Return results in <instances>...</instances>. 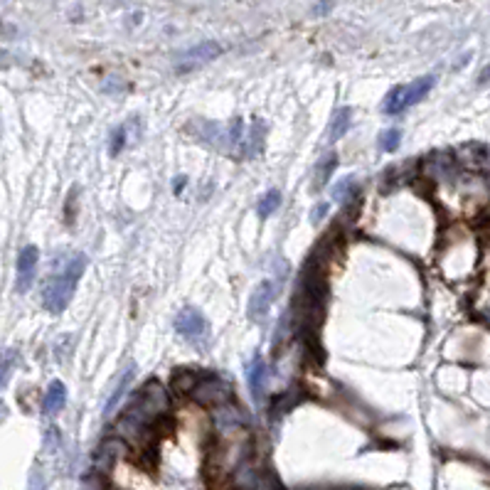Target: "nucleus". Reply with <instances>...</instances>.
I'll return each instance as SVG.
<instances>
[{
	"instance_id": "obj_3",
	"label": "nucleus",
	"mask_w": 490,
	"mask_h": 490,
	"mask_svg": "<svg viewBox=\"0 0 490 490\" xmlns=\"http://www.w3.org/2000/svg\"><path fill=\"white\" fill-rule=\"evenodd\" d=\"M219 54H222V45L214 42V40H202V42L192 45L190 49H185V52L177 57L175 69L180 71V74H190V71L210 64L212 59L219 57Z\"/></svg>"
},
{
	"instance_id": "obj_12",
	"label": "nucleus",
	"mask_w": 490,
	"mask_h": 490,
	"mask_svg": "<svg viewBox=\"0 0 490 490\" xmlns=\"http://www.w3.org/2000/svg\"><path fill=\"white\" fill-rule=\"evenodd\" d=\"M335 165H338V158H335V153H328V156L318 163V170H315V182H313L315 190L328 182V177H330V173L335 170Z\"/></svg>"
},
{
	"instance_id": "obj_10",
	"label": "nucleus",
	"mask_w": 490,
	"mask_h": 490,
	"mask_svg": "<svg viewBox=\"0 0 490 490\" xmlns=\"http://www.w3.org/2000/svg\"><path fill=\"white\" fill-rule=\"evenodd\" d=\"M173 390L180 392V395H192V392L197 390V385H200V375H195V372L190 370H177L175 375H173Z\"/></svg>"
},
{
	"instance_id": "obj_11",
	"label": "nucleus",
	"mask_w": 490,
	"mask_h": 490,
	"mask_svg": "<svg viewBox=\"0 0 490 490\" xmlns=\"http://www.w3.org/2000/svg\"><path fill=\"white\" fill-rule=\"evenodd\" d=\"M350 114H352L350 109H340L338 114H335L333 124H330V131H328L330 141H338V139H343V136L348 134V129H350V119H352Z\"/></svg>"
},
{
	"instance_id": "obj_9",
	"label": "nucleus",
	"mask_w": 490,
	"mask_h": 490,
	"mask_svg": "<svg viewBox=\"0 0 490 490\" xmlns=\"http://www.w3.org/2000/svg\"><path fill=\"white\" fill-rule=\"evenodd\" d=\"M64 404H67V387H64L59 380H54L52 385L47 387V392H45L42 407L47 414H54V412H59Z\"/></svg>"
},
{
	"instance_id": "obj_5",
	"label": "nucleus",
	"mask_w": 490,
	"mask_h": 490,
	"mask_svg": "<svg viewBox=\"0 0 490 490\" xmlns=\"http://www.w3.org/2000/svg\"><path fill=\"white\" fill-rule=\"evenodd\" d=\"M37 262H40V252L37 247L28 244V247L20 249L18 254V293H28L30 286L35 281V274H37Z\"/></svg>"
},
{
	"instance_id": "obj_7",
	"label": "nucleus",
	"mask_w": 490,
	"mask_h": 490,
	"mask_svg": "<svg viewBox=\"0 0 490 490\" xmlns=\"http://www.w3.org/2000/svg\"><path fill=\"white\" fill-rule=\"evenodd\" d=\"M192 395L197 397L200 404H219V402H224V397H227V390H224L219 377L207 375V377H200V385H197V390L192 392Z\"/></svg>"
},
{
	"instance_id": "obj_17",
	"label": "nucleus",
	"mask_w": 490,
	"mask_h": 490,
	"mask_svg": "<svg viewBox=\"0 0 490 490\" xmlns=\"http://www.w3.org/2000/svg\"><path fill=\"white\" fill-rule=\"evenodd\" d=\"M399 141H402V134L397 129H390L380 136V148L382 151H397L399 148Z\"/></svg>"
},
{
	"instance_id": "obj_8",
	"label": "nucleus",
	"mask_w": 490,
	"mask_h": 490,
	"mask_svg": "<svg viewBox=\"0 0 490 490\" xmlns=\"http://www.w3.org/2000/svg\"><path fill=\"white\" fill-rule=\"evenodd\" d=\"M267 362L262 360V355L252 357V362L247 365V382H249V390H252V395L262 397L264 390H267Z\"/></svg>"
},
{
	"instance_id": "obj_15",
	"label": "nucleus",
	"mask_w": 490,
	"mask_h": 490,
	"mask_svg": "<svg viewBox=\"0 0 490 490\" xmlns=\"http://www.w3.org/2000/svg\"><path fill=\"white\" fill-rule=\"evenodd\" d=\"M348 195H355V177L352 175L343 177V182H338V185L333 187V200L335 202H345L348 200Z\"/></svg>"
},
{
	"instance_id": "obj_2",
	"label": "nucleus",
	"mask_w": 490,
	"mask_h": 490,
	"mask_svg": "<svg viewBox=\"0 0 490 490\" xmlns=\"http://www.w3.org/2000/svg\"><path fill=\"white\" fill-rule=\"evenodd\" d=\"M436 84V76L433 74H426V76H419V79L409 81L404 86H397L387 94L385 104H382V111L390 116H397V114H404L407 109H412L414 104H419L424 96L433 89Z\"/></svg>"
},
{
	"instance_id": "obj_13",
	"label": "nucleus",
	"mask_w": 490,
	"mask_h": 490,
	"mask_svg": "<svg viewBox=\"0 0 490 490\" xmlns=\"http://www.w3.org/2000/svg\"><path fill=\"white\" fill-rule=\"evenodd\" d=\"M279 205H281V192L279 190H269L267 195H262V200H259L257 212L262 214V217H269V214H274L279 210Z\"/></svg>"
},
{
	"instance_id": "obj_21",
	"label": "nucleus",
	"mask_w": 490,
	"mask_h": 490,
	"mask_svg": "<svg viewBox=\"0 0 490 490\" xmlns=\"http://www.w3.org/2000/svg\"><path fill=\"white\" fill-rule=\"evenodd\" d=\"M490 79V67L488 69H483V74H481V84H483V81H488Z\"/></svg>"
},
{
	"instance_id": "obj_19",
	"label": "nucleus",
	"mask_w": 490,
	"mask_h": 490,
	"mask_svg": "<svg viewBox=\"0 0 490 490\" xmlns=\"http://www.w3.org/2000/svg\"><path fill=\"white\" fill-rule=\"evenodd\" d=\"M325 212H328V205L315 207V210H313V222H318V219H323V217H325Z\"/></svg>"
},
{
	"instance_id": "obj_6",
	"label": "nucleus",
	"mask_w": 490,
	"mask_h": 490,
	"mask_svg": "<svg viewBox=\"0 0 490 490\" xmlns=\"http://www.w3.org/2000/svg\"><path fill=\"white\" fill-rule=\"evenodd\" d=\"M274 301H276V284H272V281H262V284L254 288L252 298H249V318L262 320L264 315L269 313Z\"/></svg>"
},
{
	"instance_id": "obj_1",
	"label": "nucleus",
	"mask_w": 490,
	"mask_h": 490,
	"mask_svg": "<svg viewBox=\"0 0 490 490\" xmlns=\"http://www.w3.org/2000/svg\"><path fill=\"white\" fill-rule=\"evenodd\" d=\"M86 269V257L84 254H67V257H57L52 264L47 281L42 286V305L49 313H62L64 308L71 303V296L76 291L81 274Z\"/></svg>"
},
{
	"instance_id": "obj_20",
	"label": "nucleus",
	"mask_w": 490,
	"mask_h": 490,
	"mask_svg": "<svg viewBox=\"0 0 490 490\" xmlns=\"http://www.w3.org/2000/svg\"><path fill=\"white\" fill-rule=\"evenodd\" d=\"M180 187H185V177H177L175 180V192H180Z\"/></svg>"
},
{
	"instance_id": "obj_16",
	"label": "nucleus",
	"mask_w": 490,
	"mask_h": 490,
	"mask_svg": "<svg viewBox=\"0 0 490 490\" xmlns=\"http://www.w3.org/2000/svg\"><path fill=\"white\" fill-rule=\"evenodd\" d=\"M129 146V126H119L111 136V156H119Z\"/></svg>"
},
{
	"instance_id": "obj_18",
	"label": "nucleus",
	"mask_w": 490,
	"mask_h": 490,
	"mask_svg": "<svg viewBox=\"0 0 490 490\" xmlns=\"http://www.w3.org/2000/svg\"><path fill=\"white\" fill-rule=\"evenodd\" d=\"M10 367H13V355H8V357H3V360H0V387H3L5 382H8Z\"/></svg>"
},
{
	"instance_id": "obj_4",
	"label": "nucleus",
	"mask_w": 490,
	"mask_h": 490,
	"mask_svg": "<svg viewBox=\"0 0 490 490\" xmlns=\"http://www.w3.org/2000/svg\"><path fill=\"white\" fill-rule=\"evenodd\" d=\"M175 330L187 340V343H205L207 340V320L202 318V313H197L195 308H182L180 313L173 320Z\"/></svg>"
},
{
	"instance_id": "obj_14",
	"label": "nucleus",
	"mask_w": 490,
	"mask_h": 490,
	"mask_svg": "<svg viewBox=\"0 0 490 490\" xmlns=\"http://www.w3.org/2000/svg\"><path fill=\"white\" fill-rule=\"evenodd\" d=\"M131 380H134V367H129V370H126V375H121L119 387H116V390H114V395H111L109 404H106V414H111V409H114V407L119 404V399L126 395V390H129Z\"/></svg>"
}]
</instances>
